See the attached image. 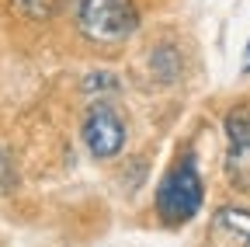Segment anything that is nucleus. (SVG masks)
I'll use <instances>...</instances> for the list:
<instances>
[{
    "mask_svg": "<svg viewBox=\"0 0 250 247\" xmlns=\"http://www.w3.org/2000/svg\"><path fill=\"white\" fill-rule=\"evenodd\" d=\"M202 199H205V188H202V174H198L195 160L181 157L164 174L160 188H156V212H160L164 223L181 226L202 209Z\"/></svg>",
    "mask_w": 250,
    "mask_h": 247,
    "instance_id": "nucleus-1",
    "label": "nucleus"
},
{
    "mask_svg": "<svg viewBox=\"0 0 250 247\" xmlns=\"http://www.w3.org/2000/svg\"><path fill=\"white\" fill-rule=\"evenodd\" d=\"M77 24L90 42L115 45V42H125L136 32L139 14H136L132 0H80Z\"/></svg>",
    "mask_w": 250,
    "mask_h": 247,
    "instance_id": "nucleus-2",
    "label": "nucleus"
},
{
    "mask_svg": "<svg viewBox=\"0 0 250 247\" xmlns=\"http://www.w3.org/2000/svg\"><path fill=\"white\" fill-rule=\"evenodd\" d=\"M83 143L98 160H108L125 143V122L108 101H94L83 115Z\"/></svg>",
    "mask_w": 250,
    "mask_h": 247,
    "instance_id": "nucleus-3",
    "label": "nucleus"
},
{
    "mask_svg": "<svg viewBox=\"0 0 250 247\" xmlns=\"http://www.w3.org/2000/svg\"><path fill=\"white\" fill-rule=\"evenodd\" d=\"M226 139H229V174L240 188H250V108L236 105L226 115Z\"/></svg>",
    "mask_w": 250,
    "mask_h": 247,
    "instance_id": "nucleus-4",
    "label": "nucleus"
},
{
    "mask_svg": "<svg viewBox=\"0 0 250 247\" xmlns=\"http://www.w3.org/2000/svg\"><path fill=\"white\" fill-rule=\"evenodd\" d=\"M208 247H250V209H219L208 223Z\"/></svg>",
    "mask_w": 250,
    "mask_h": 247,
    "instance_id": "nucleus-5",
    "label": "nucleus"
},
{
    "mask_svg": "<svg viewBox=\"0 0 250 247\" xmlns=\"http://www.w3.org/2000/svg\"><path fill=\"white\" fill-rule=\"evenodd\" d=\"M14 4H18L28 18H39V21H42V18H52L62 4H66V0H14Z\"/></svg>",
    "mask_w": 250,
    "mask_h": 247,
    "instance_id": "nucleus-6",
    "label": "nucleus"
},
{
    "mask_svg": "<svg viewBox=\"0 0 250 247\" xmlns=\"http://www.w3.org/2000/svg\"><path fill=\"white\" fill-rule=\"evenodd\" d=\"M94 87H111V90H115L118 84H115V77H108V73H101V70H98L94 77H87V90H94Z\"/></svg>",
    "mask_w": 250,
    "mask_h": 247,
    "instance_id": "nucleus-7",
    "label": "nucleus"
},
{
    "mask_svg": "<svg viewBox=\"0 0 250 247\" xmlns=\"http://www.w3.org/2000/svg\"><path fill=\"white\" fill-rule=\"evenodd\" d=\"M243 73H250V45H247V56H243Z\"/></svg>",
    "mask_w": 250,
    "mask_h": 247,
    "instance_id": "nucleus-8",
    "label": "nucleus"
}]
</instances>
